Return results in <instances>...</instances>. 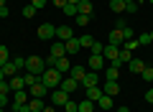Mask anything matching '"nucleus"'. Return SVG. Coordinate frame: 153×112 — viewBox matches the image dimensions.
<instances>
[{
	"instance_id": "nucleus-1",
	"label": "nucleus",
	"mask_w": 153,
	"mask_h": 112,
	"mask_svg": "<svg viewBox=\"0 0 153 112\" xmlns=\"http://www.w3.org/2000/svg\"><path fill=\"white\" fill-rule=\"evenodd\" d=\"M26 71H28V74L41 76L46 71V61L41 59V56H26Z\"/></svg>"
},
{
	"instance_id": "nucleus-2",
	"label": "nucleus",
	"mask_w": 153,
	"mask_h": 112,
	"mask_svg": "<svg viewBox=\"0 0 153 112\" xmlns=\"http://www.w3.org/2000/svg\"><path fill=\"white\" fill-rule=\"evenodd\" d=\"M61 79H64V74H61L59 69H46L44 74H41V82H44L49 89H56V87L61 84Z\"/></svg>"
},
{
	"instance_id": "nucleus-3",
	"label": "nucleus",
	"mask_w": 153,
	"mask_h": 112,
	"mask_svg": "<svg viewBox=\"0 0 153 112\" xmlns=\"http://www.w3.org/2000/svg\"><path fill=\"white\" fill-rule=\"evenodd\" d=\"M36 36L41 38V41H49V38H56V26L54 23H41L36 31Z\"/></svg>"
},
{
	"instance_id": "nucleus-4",
	"label": "nucleus",
	"mask_w": 153,
	"mask_h": 112,
	"mask_svg": "<svg viewBox=\"0 0 153 112\" xmlns=\"http://www.w3.org/2000/svg\"><path fill=\"white\" fill-rule=\"evenodd\" d=\"M49 92H51V89H49V87H46L41 79H38L33 87H28V94H31V97H36V99H44V97L49 94Z\"/></svg>"
},
{
	"instance_id": "nucleus-5",
	"label": "nucleus",
	"mask_w": 153,
	"mask_h": 112,
	"mask_svg": "<svg viewBox=\"0 0 153 112\" xmlns=\"http://www.w3.org/2000/svg\"><path fill=\"white\" fill-rule=\"evenodd\" d=\"M51 92H54V94H51V105H54V107H64L66 102H69V97H71V94H66L64 89H59V87L51 89Z\"/></svg>"
},
{
	"instance_id": "nucleus-6",
	"label": "nucleus",
	"mask_w": 153,
	"mask_h": 112,
	"mask_svg": "<svg viewBox=\"0 0 153 112\" xmlns=\"http://www.w3.org/2000/svg\"><path fill=\"white\" fill-rule=\"evenodd\" d=\"M69 38H74V28H71V26H59V28H56V41L66 43Z\"/></svg>"
},
{
	"instance_id": "nucleus-7",
	"label": "nucleus",
	"mask_w": 153,
	"mask_h": 112,
	"mask_svg": "<svg viewBox=\"0 0 153 112\" xmlns=\"http://www.w3.org/2000/svg\"><path fill=\"white\" fill-rule=\"evenodd\" d=\"M97 82H100V71H87V74H84V79L79 82V84H82L84 89H89V87H100Z\"/></svg>"
},
{
	"instance_id": "nucleus-8",
	"label": "nucleus",
	"mask_w": 153,
	"mask_h": 112,
	"mask_svg": "<svg viewBox=\"0 0 153 112\" xmlns=\"http://www.w3.org/2000/svg\"><path fill=\"white\" fill-rule=\"evenodd\" d=\"M117 76H120V61H112L105 71V82H117Z\"/></svg>"
},
{
	"instance_id": "nucleus-9",
	"label": "nucleus",
	"mask_w": 153,
	"mask_h": 112,
	"mask_svg": "<svg viewBox=\"0 0 153 112\" xmlns=\"http://www.w3.org/2000/svg\"><path fill=\"white\" fill-rule=\"evenodd\" d=\"M76 87H79V82H76V79H71V76H64V79H61V84H59V89H64L66 94H74Z\"/></svg>"
},
{
	"instance_id": "nucleus-10",
	"label": "nucleus",
	"mask_w": 153,
	"mask_h": 112,
	"mask_svg": "<svg viewBox=\"0 0 153 112\" xmlns=\"http://www.w3.org/2000/svg\"><path fill=\"white\" fill-rule=\"evenodd\" d=\"M102 56L110 61V64H112V61H120V59H117V56H120V48H117V46H110V43H105V51H102Z\"/></svg>"
},
{
	"instance_id": "nucleus-11",
	"label": "nucleus",
	"mask_w": 153,
	"mask_h": 112,
	"mask_svg": "<svg viewBox=\"0 0 153 112\" xmlns=\"http://www.w3.org/2000/svg\"><path fill=\"white\" fill-rule=\"evenodd\" d=\"M87 66H89V71H102L105 69V56H89V61H87Z\"/></svg>"
},
{
	"instance_id": "nucleus-12",
	"label": "nucleus",
	"mask_w": 153,
	"mask_h": 112,
	"mask_svg": "<svg viewBox=\"0 0 153 112\" xmlns=\"http://www.w3.org/2000/svg\"><path fill=\"white\" fill-rule=\"evenodd\" d=\"M128 69H130L133 74L140 76V74H143V69H146V61H143V59H135V56H133V59L128 61Z\"/></svg>"
},
{
	"instance_id": "nucleus-13",
	"label": "nucleus",
	"mask_w": 153,
	"mask_h": 112,
	"mask_svg": "<svg viewBox=\"0 0 153 112\" xmlns=\"http://www.w3.org/2000/svg\"><path fill=\"white\" fill-rule=\"evenodd\" d=\"M102 94H105L102 87H89V89H84V97H87L89 102H94V105H97V99H100Z\"/></svg>"
},
{
	"instance_id": "nucleus-14",
	"label": "nucleus",
	"mask_w": 153,
	"mask_h": 112,
	"mask_svg": "<svg viewBox=\"0 0 153 112\" xmlns=\"http://www.w3.org/2000/svg\"><path fill=\"white\" fill-rule=\"evenodd\" d=\"M102 92H105L107 97H117V94H120V84H117V82H105Z\"/></svg>"
},
{
	"instance_id": "nucleus-15",
	"label": "nucleus",
	"mask_w": 153,
	"mask_h": 112,
	"mask_svg": "<svg viewBox=\"0 0 153 112\" xmlns=\"http://www.w3.org/2000/svg\"><path fill=\"white\" fill-rule=\"evenodd\" d=\"M107 43H110V46H120V43H123V31H120V28H112V31H110Z\"/></svg>"
},
{
	"instance_id": "nucleus-16",
	"label": "nucleus",
	"mask_w": 153,
	"mask_h": 112,
	"mask_svg": "<svg viewBox=\"0 0 153 112\" xmlns=\"http://www.w3.org/2000/svg\"><path fill=\"white\" fill-rule=\"evenodd\" d=\"M84 74H87V69H84V66H79V64H74V66L69 69V76H71V79H76V82H82Z\"/></svg>"
},
{
	"instance_id": "nucleus-17",
	"label": "nucleus",
	"mask_w": 153,
	"mask_h": 112,
	"mask_svg": "<svg viewBox=\"0 0 153 112\" xmlns=\"http://www.w3.org/2000/svg\"><path fill=\"white\" fill-rule=\"evenodd\" d=\"M51 56H56V59L66 56V46H64L61 41H54V43H51Z\"/></svg>"
},
{
	"instance_id": "nucleus-18",
	"label": "nucleus",
	"mask_w": 153,
	"mask_h": 112,
	"mask_svg": "<svg viewBox=\"0 0 153 112\" xmlns=\"http://www.w3.org/2000/svg\"><path fill=\"white\" fill-rule=\"evenodd\" d=\"M56 69L61 71V74H69V69H71V61H69V56H61V59H56Z\"/></svg>"
},
{
	"instance_id": "nucleus-19",
	"label": "nucleus",
	"mask_w": 153,
	"mask_h": 112,
	"mask_svg": "<svg viewBox=\"0 0 153 112\" xmlns=\"http://www.w3.org/2000/svg\"><path fill=\"white\" fill-rule=\"evenodd\" d=\"M64 46H66V56H71V53H76L79 48H82V46H79V38H76V36H74V38H69Z\"/></svg>"
},
{
	"instance_id": "nucleus-20",
	"label": "nucleus",
	"mask_w": 153,
	"mask_h": 112,
	"mask_svg": "<svg viewBox=\"0 0 153 112\" xmlns=\"http://www.w3.org/2000/svg\"><path fill=\"white\" fill-rule=\"evenodd\" d=\"M16 94V99H13V105H26L28 99H31V94H28V89H18V92H13Z\"/></svg>"
},
{
	"instance_id": "nucleus-21",
	"label": "nucleus",
	"mask_w": 153,
	"mask_h": 112,
	"mask_svg": "<svg viewBox=\"0 0 153 112\" xmlns=\"http://www.w3.org/2000/svg\"><path fill=\"white\" fill-rule=\"evenodd\" d=\"M125 8H128L125 0H110V10L117 13V16H120V13H125Z\"/></svg>"
},
{
	"instance_id": "nucleus-22",
	"label": "nucleus",
	"mask_w": 153,
	"mask_h": 112,
	"mask_svg": "<svg viewBox=\"0 0 153 112\" xmlns=\"http://www.w3.org/2000/svg\"><path fill=\"white\" fill-rule=\"evenodd\" d=\"M76 13H79V16H89V13H92V0H79Z\"/></svg>"
},
{
	"instance_id": "nucleus-23",
	"label": "nucleus",
	"mask_w": 153,
	"mask_h": 112,
	"mask_svg": "<svg viewBox=\"0 0 153 112\" xmlns=\"http://www.w3.org/2000/svg\"><path fill=\"white\" fill-rule=\"evenodd\" d=\"M44 99H36V97H31V99H28V110H31V112H41V110H44Z\"/></svg>"
},
{
	"instance_id": "nucleus-24",
	"label": "nucleus",
	"mask_w": 153,
	"mask_h": 112,
	"mask_svg": "<svg viewBox=\"0 0 153 112\" xmlns=\"http://www.w3.org/2000/svg\"><path fill=\"white\" fill-rule=\"evenodd\" d=\"M0 69H3V74H5L8 79H10V76H18V69H16V64H13V61H8V64H3Z\"/></svg>"
},
{
	"instance_id": "nucleus-25",
	"label": "nucleus",
	"mask_w": 153,
	"mask_h": 112,
	"mask_svg": "<svg viewBox=\"0 0 153 112\" xmlns=\"http://www.w3.org/2000/svg\"><path fill=\"white\" fill-rule=\"evenodd\" d=\"M10 92H18V89H26V84H23V76H10Z\"/></svg>"
},
{
	"instance_id": "nucleus-26",
	"label": "nucleus",
	"mask_w": 153,
	"mask_h": 112,
	"mask_svg": "<svg viewBox=\"0 0 153 112\" xmlns=\"http://www.w3.org/2000/svg\"><path fill=\"white\" fill-rule=\"evenodd\" d=\"M97 105H100V110H105V112H107V110H112V97L102 94V97L97 99Z\"/></svg>"
},
{
	"instance_id": "nucleus-27",
	"label": "nucleus",
	"mask_w": 153,
	"mask_h": 112,
	"mask_svg": "<svg viewBox=\"0 0 153 112\" xmlns=\"http://www.w3.org/2000/svg\"><path fill=\"white\" fill-rule=\"evenodd\" d=\"M79 112H94V102H89L87 97H84V99L79 102Z\"/></svg>"
},
{
	"instance_id": "nucleus-28",
	"label": "nucleus",
	"mask_w": 153,
	"mask_h": 112,
	"mask_svg": "<svg viewBox=\"0 0 153 112\" xmlns=\"http://www.w3.org/2000/svg\"><path fill=\"white\" fill-rule=\"evenodd\" d=\"M38 79H41V76H36V74H28V71H26V76H23V84H26V89H28V87H33Z\"/></svg>"
},
{
	"instance_id": "nucleus-29",
	"label": "nucleus",
	"mask_w": 153,
	"mask_h": 112,
	"mask_svg": "<svg viewBox=\"0 0 153 112\" xmlns=\"http://www.w3.org/2000/svg\"><path fill=\"white\" fill-rule=\"evenodd\" d=\"M8 61H10V53H8V46H3V43H0V66H3V64H8Z\"/></svg>"
},
{
	"instance_id": "nucleus-30",
	"label": "nucleus",
	"mask_w": 153,
	"mask_h": 112,
	"mask_svg": "<svg viewBox=\"0 0 153 112\" xmlns=\"http://www.w3.org/2000/svg\"><path fill=\"white\" fill-rule=\"evenodd\" d=\"M117 59H120V64H128V61L133 59V51H128V48H120V56H117Z\"/></svg>"
},
{
	"instance_id": "nucleus-31",
	"label": "nucleus",
	"mask_w": 153,
	"mask_h": 112,
	"mask_svg": "<svg viewBox=\"0 0 153 112\" xmlns=\"http://www.w3.org/2000/svg\"><path fill=\"white\" fill-rule=\"evenodd\" d=\"M92 43H94V36H82L79 38V46L82 48H92Z\"/></svg>"
},
{
	"instance_id": "nucleus-32",
	"label": "nucleus",
	"mask_w": 153,
	"mask_h": 112,
	"mask_svg": "<svg viewBox=\"0 0 153 112\" xmlns=\"http://www.w3.org/2000/svg\"><path fill=\"white\" fill-rule=\"evenodd\" d=\"M64 112H79V102H74V99H69L64 105Z\"/></svg>"
},
{
	"instance_id": "nucleus-33",
	"label": "nucleus",
	"mask_w": 153,
	"mask_h": 112,
	"mask_svg": "<svg viewBox=\"0 0 153 112\" xmlns=\"http://www.w3.org/2000/svg\"><path fill=\"white\" fill-rule=\"evenodd\" d=\"M140 79H143V82H153V66H146V69H143Z\"/></svg>"
},
{
	"instance_id": "nucleus-34",
	"label": "nucleus",
	"mask_w": 153,
	"mask_h": 112,
	"mask_svg": "<svg viewBox=\"0 0 153 112\" xmlns=\"http://www.w3.org/2000/svg\"><path fill=\"white\" fill-rule=\"evenodd\" d=\"M148 43H153L151 33H140V36H138V46H148Z\"/></svg>"
},
{
	"instance_id": "nucleus-35",
	"label": "nucleus",
	"mask_w": 153,
	"mask_h": 112,
	"mask_svg": "<svg viewBox=\"0 0 153 112\" xmlns=\"http://www.w3.org/2000/svg\"><path fill=\"white\" fill-rule=\"evenodd\" d=\"M89 51H92L94 56H102V51H105V46H102V43H100V41H94V43H92V48H89Z\"/></svg>"
},
{
	"instance_id": "nucleus-36",
	"label": "nucleus",
	"mask_w": 153,
	"mask_h": 112,
	"mask_svg": "<svg viewBox=\"0 0 153 112\" xmlns=\"http://www.w3.org/2000/svg\"><path fill=\"white\" fill-rule=\"evenodd\" d=\"M133 36H135V31H133L130 26H125V28H123V41H130Z\"/></svg>"
},
{
	"instance_id": "nucleus-37",
	"label": "nucleus",
	"mask_w": 153,
	"mask_h": 112,
	"mask_svg": "<svg viewBox=\"0 0 153 112\" xmlns=\"http://www.w3.org/2000/svg\"><path fill=\"white\" fill-rule=\"evenodd\" d=\"M61 10H64V13H66V16H74V18H76V16H79V13H76V5H69V3H66V5H64V8H61Z\"/></svg>"
},
{
	"instance_id": "nucleus-38",
	"label": "nucleus",
	"mask_w": 153,
	"mask_h": 112,
	"mask_svg": "<svg viewBox=\"0 0 153 112\" xmlns=\"http://www.w3.org/2000/svg\"><path fill=\"white\" fill-rule=\"evenodd\" d=\"M21 13H23V18H33V16H36V8H33V5H26Z\"/></svg>"
},
{
	"instance_id": "nucleus-39",
	"label": "nucleus",
	"mask_w": 153,
	"mask_h": 112,
	"mask_svg": "<svg viewBox=\"0 0 153 112\" xmlns=\"http://www.w3.org/2000/svg\"><path fill=\"white\" fill-rule=\"evenodd\" d=\"M123 43H125L123 48H128V51H135L138 48V38H130V41H123Z\"/></svg>"
},
{
	"instance_id": "nucleus-40",
	"label": "nucleus",
	"mask_w": 153,
	"mask_h": 112,
	"mask_svg": "<svg viewBox=\"0 0 153 112\" xmlns=\"http://www.w3.org/2000/svg\"><path fill=\"white\" fill-rule=\"evenodd\" d=\"M0 94H10V82H8V79L0 82Z\"/></svg>"
},
{
	"instance_id": "nucleus-41",
	"label": "nucleus",
	"mask_w": 153,
	"mask_h": 112,
	"mask_svg": "<svg viewBox=\"0 0 153 112\" xmlns=\"http://www.w3.org/2000/svg\"><path fill=\"white\" fill-rule=\"evenodd\" d=\"M13 64H16V69H26V59L23 56H16V59H10Z\"/></svg>"
},
{
	"instance_id": "nucleus-42",
	"label": "nucleus",
	"mask_w": 153,
	"mask_h": 112,
	"mask_svg": "<svg viewBox=\"0 0 153 112\" xmlns=\"http://www.w3.org/2000/svg\"><path fill=\"white\" fill-rule=\"evenodd\" d=\"M87 23H89V16H76V26L79 28H84Z\"/></svg>"
},
{
	"instance_id": "nucleus-43",
	"label": "nucleus",
	"mask_w": 153,
	"mask_h": 112,
	"mask_svg": "<svg viewBox=\"0 0 153 112\" xmlns=\"http://www.w3.org/2000/svg\"><path fill=\"white\" fill-rule=\"evenodd\" d=\"M46 3H49V0H31V5L36 8V10H41V8H44Z\"/></svg>"
},
{
	"instance_id": "nucleus-44",
	"label": "nucleus",
	"mask_w": 153,
	"mask_h": 112,
	"mask_svg": "<svg viewBox=\"0 0 153 112\" xmlns=\"http://www.w3.org/2000/svg\"><path fill=\"white\" fill-rule=\"evenodd\" d=\"M125 13H130V16H133V13H138V3H128Z\"/></svg>"
},
{
	"instance_id": "nucleus-45",
	"label": "nucleus",
	"mask_w": 153,
	"mask_h": 112,
	"mask_svg": "<svg viewBox=\"0 0 153 112\" xmlns=\"http://www.w3.org/2000/svg\"><path fill=\"white\" fill-rule=\"evenodd\" d=\"M13 110H16V112H31V110H28V102H26V105H13Z\"/></svg>"
},
{
	"instance_id": "nucleus-46",
	"label": "nucleus",
	"mask_w": 153,
	"mask_h": 112,
	"mask_svg": "<svg viewBox=\"0 0 153 112\" xmlns=\"http://www.w3.org/2000/svg\"><path fill=\"white\" fill-rule=\"evenodd\" d=\"M0 107H3V110L8 107V94H0Z\"/></svg>"
},
{
	"instance_id": "nucleus-47",
	"label": "nucleus",
	"mask_w": 153,
	"mask_h": 112,
	"mask_svg": "<svg viewBox=\"0 0 153 112\" xmlns=\"http://www.w3.org/2000/svg\"><path fill=\"white\" fill-rule=\"evenodd\" d=\"M8 16H10V10H8V5H5V8H0V18H8Z\"/></svg>"
},
{
	"instance_id": "nucleus-48",
	"label": "nucleus",
	"mask_w": 153,
	"mask_h": 112,
	"mask_svg": "<svg viewBox=\"0 0 153 112\" xmlns=\"http://www.w3.org/2000/svg\"><path fill=\"white\" fill-rule=\"evenodd\" d=\"M125 26H128V23H125V18H117V26H115V28H120V31H123Z\"/></svg>"
},
{
	"instance_id": "nucleus-49",
	"label": "nucleus",
	"mask_w": 153,
	"mask_h": 112,
	"mask_svg": "<svg viewBox=\"0 0 153 112\" xmlns=\"http://www.w3.org/2000/svg\"><path fill=\"white\" fill-rule=\"evenodd\" d=\"M146 102H151V105H153V89H148V92H146Z\"/></svg>"
},
{
	"instance_id": "nucleus-50",
	"label": "nucleus",
	"mask_w": 153,
	"mask_h": 112,
	"mask_svg": "<svg viewBox=\"0 0 153 112\" xmlns=\"http://www.w3.org/2000/svg\"><path fill=\"white\" fill-rule=\"evenodd\" d=\"M51 3H54L56 8H64V5H66V0H51Z\"/></svg>"
},
{
	"instance_id": "nucleus-51",
	"label": "nucleus",
	"mask_w": 153,
	"mask_h": 112,
	"mask_svg": "<svg viewBox=\"0 0 153 112\" xmlns=\"http://www.w3.org/2000/svg\"><path fill=\"white\" fill-rule=\"evenodd\" d=\"M41 112H56V110H54V105H46V107H44Z\"/></svg>"
},
{
	"instance_id": "nucleus-52",
	"label": "nucleus",
	"mask_w": 153,
	"mask_h": 112,
	"mask_svg": "<svg viewBox=\"0 0 153 112\" xmlns=\"http://www.w3.org/2000/svg\"><path fill=\"white\" fill-rule=\"evenodd\" d=\"M117 112H130V107H117Z\"/></svg>"
},
{
	"instance_id": "nucleus-53",
	"label": "nucleus",
	"mask_w": 153,
	"mask_h": 112,
	"mask_svg": "<svg viewBox=\"0 0 153 112\" xmlns=\"http://www.w3.org/2000/svg\"><path fill=\"white\" fill-rule=\"evenodd\" d=\"M66 3H69V5H79V0H66Z\"/></svg>"
},
{
	"instance_id": "nucleus-54",
	"label": "nucleus",
	"mask_w": 153,
	"mask_h": 112,
	"mask_svg": "<svg viewBox=\"0 0 153 112\" xmlns=\"http://www.w3.org/2000/svg\"><path fill=\"white\" fill-rule=\"evenodd\" d=\"M3 79H8V76H5V74H3V69H0V82H3Z\"/></svg>"
},
{
	"instance_id": "nucleus-55",
	"label": "nucleus",
	"mask_w": 153,
	"mask_h": 112,
	"mask_svg": "<svg viewBox=\"0 0 153 112\" xmlns=\"http://www.w3.org/2000/svg\"><path fill=\"white\" fill-rule=\"evenodd\" d=\"M0 8H5V0H0Z\"/></svg>"
},
{
	"instance_id": "nucleus-56",
	"label": "nucleus",
	"mask_w": 153,
	"mask_h": 112,
	"mask_svg": "<svg viewBox=\"0 0 153 112\" xmlns=\"http://www.w3.org/2000/svg\"><path fill=\"white\" fill-rule=\"evenodd\" d=\"M125 3H135V0H125Z\"/></svg>"
},
{
	"instance_id": "nucleus-57",
	"label": "nucleus",
	"mask_w": 153,
	"mask_h": 112,
	"mask_svg": "<svg viewBox=\"0 0 153 112\" xmlns=\"http://www.w3.org/2000/svg\"><path fill=\"white\" fill-rule=\"evenodd\" d=\"M151 41H153V31H151Z\"/></svg>"
},
{
	"instance_id": "nucleus-58",
	"label": "nucleus",
	"mask_w": 153,
	"mask_h": 112,
	"mask_svg": "<svg viewBox=\"0 0 153 112\" xmlns=\"http://www.w3.org/2000/svg\"><path fill=\"white\" fill-rule=\"evenodd\" d=\"M0 112H3V107H0Z\"/></svg>"
},
{
	"instance_id": "nucleus-59",
	"label": "nucleus",
	"mask_w": 153,
	"mask_h": 112,
	"mask_svg": "<svg viewBox=\"0 0 153 112\" xmlns=\"http://www.w3.org/2000/svg\"><path fill=\"white\" fill-rule=\"evenodd\" d=\"M148 3H153V0H148Z\"/></svg>"
}]
</instances>
